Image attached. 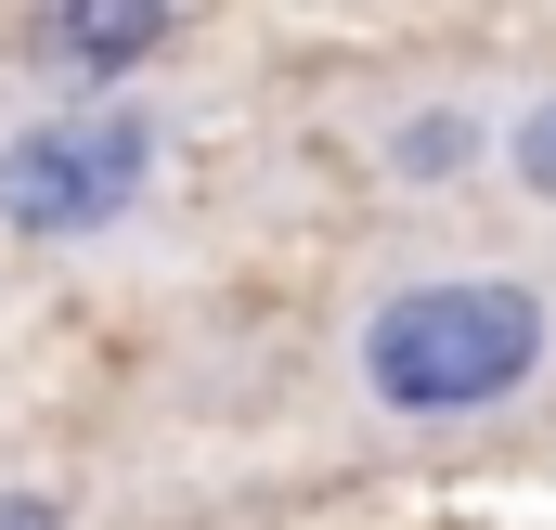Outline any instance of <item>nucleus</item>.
I'll return each mask as SVG.
<instances>
[{
  "label": "nucleus",
  "instance_id": "obj_1",
  "mask_svg": "<svg viewBox=\"0 0 556 530\" xmlns=\"http://www.w3.org/2000/svg\"><path fill=\"white\" fill-rule=\"evenodd\" d=\"M544 376V298L505 285V272H440V285H402L376 324H363V389L415 427H453V414H492Z\"/></svg>",
  "mask_w": 556,
  "mask_h": 530
},
{
  "label": "nucleus",
  "instance_id": "obj_2",
  "mask_svg": "<svg viewBox=\"0 0 556 530\" xmlns=\"http://www.w3.org/2000/svg\"><path fill=\"white\" fill-rule=\"evenodd\" d=\"M142 181H155V130L91 104V117H39V130L0 142V220L13 234H104L130 220Z\"/></svg>",
  "mask_w": 556,
  "mask_h": 530
},
{
  "label": "nucleus",
  "instance_id": "obj_3",
  "mask_svg": "<svg viewBox=\"0 0 556 530\" xmlns=\"http://www.w3.org/2000/svg\"><path fill=\"white\" fill-rule=\"evenodd\" d=\"M168 39V0H39V65L65 78H130Z\"/></svg>",
  "mask_w": 556,
  "mask_h": 530
},
{
  "label": "nucleus",
  "instance_id": "obj_4",
  "mask_svg": "<svg viewBox=\"0 0 556 530\" xmlns=\"http://www.w3.org/2000/svg\"><path fill=\"white\" fill-rule=\"evenodd\" d=\"M466 155H479V117H415V130L389 142V168H402V181H453Z\"/></svg>",
  "mask_w": 556,
  "mask_h": 530
},
{
  "label": "nucleus",
  "instance_id": "obj_5",
  "mask_svg": "<svg viewBox=\"0 0 556 530\" xmlns=\"http://www.w3.org/2000/svg\"><path fill=\"white\" fill-rule=\"evenodd\" d=\"M505 155H518V181H531V194H544V207H556V104H531Z\"/></svg>",
  "mask_w": 556,
  "mask_h": 530
},
{
  "label": "nucleus",
  "instance_id": "obj_6",
  "mask_svg": "<svg viewBox=\"0 0 556 530\" xmlns=\"http://www.w3.org/2000/svg\"><path fill=\"white\" fill-rule=\"evenodd\" d=\"M0 530H65V505H0Z\"/></svg>",
  "mask_w": 556,
  "mask_h": 530
}]
</instances>
